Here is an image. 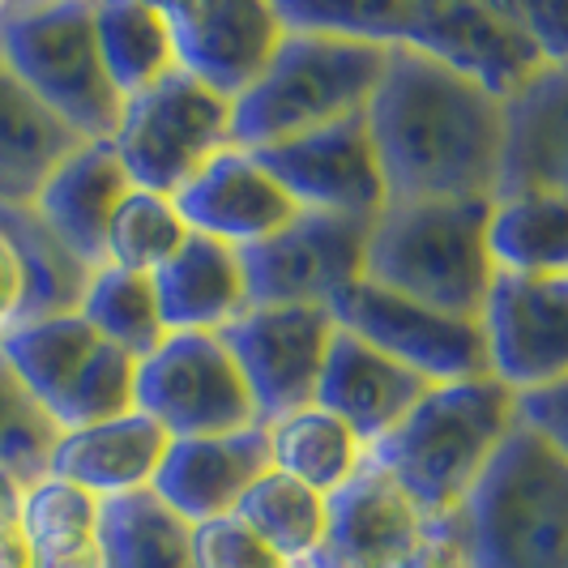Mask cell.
I'll return each mask as SVG.
<instances>
[{
    "label": "cell",
    "mask_w": 568,
    "mask_h": 568,
    "mask_svg": "<svg viewBox=\"0 0 568 568\" xmlns=\"http://www.w3.org/2000/svg\"><path fill=\"white\" fill-rule=\"evenodd\" d=\"M184 240H189V223L180 219L175 201L133 189L115 210L112 231H108V265L133 270V274H159L180 253Z\"/></svg>",
    "instance_id": "obj_35"
},
{
    "label": "cell",
    "mask_w": 568,
    "mask_h": 568,
    "mask_svg": "<svg viewBox=\"0 0 568 568\" xmlns=\"http://www.w3.org/2000/svg\"><path fill=\"white\" fill-rule=\"evenodd\" d=\"M22 491H27V487L18 484L9 470H0V521H18V513H22Z\"/></svg>",
    "instance_id": "obj_44"
},
{
    "label": "cell",
    "mask_w": 568,
    "mask_h": 568,
    "mask_svg": "<svg viewBox=\"0 0 568 568\" xmlns=\"http://www.w3.org/2000/svg\"><path fill=\"white\" fill-rule=\"evenodd\" d=\"M138 368H142L138 355H129L124 346L103 342L99 355L78 376V385L69 389V398L60 402V432H78V427H94L108 424V419H120V415H133L138 410Z\"/></svg>",
    "instance_id": "obj_36"
},
{
    "label": "cell",
    "mask_w": 568,
    "mask_h": 568,
    "mask_svg": "<svg viewBox=\"0 0 568 568\" xmlns=\"http://www.w3.org/2000/svg\"><path fill=\"white\" fill-rule=\"evenodd\" d=\"M171 201L189 231L231 244L240 253L283 235L304 210L274 180V171H265L256 163V154L240 145H231L214 163H205Z\"/></svg>",
    "instance_id": "obj_17"
},
{
    "label": "cell",
    "mask_w": 568,
    "mask_h": 568,
    "mask_svg": "<svg viewBox=\"0 0 568 568\" xmlns=\"http://www.w3.org/2000/svg\"><path fill=\"white\" fill-rule=\"evenodd\" d=\"M517 193L568 197V64H547L505 103V171L496 201Z\"/></svg>",
    "instance_id": "obj_21"
},
{
    "label": "cell",
    "mask_w": 568,
    "mask_h": 568,
    "mask_svg": "<svg viewBox=\"0 0 568 568\" xmlns=\"http://www.w3.org/2000/svg\"><path fill=\"white\" fill-rule=\"evenodd\" d=\"M235 513L295 568L313 565L329 530V500L283 470H270Z\"/></svg>",
    "instance_id": "obj_30"
},
{
    "label": "cell",
    "mask_w": 568,
    "mask_h": 568,
    "mask_svg": "<svg viewBox=\"0 0 568 568\" xmlns=\"http://www.w3.org/2000/svg\"><path fill=\"white\" fill-rule=\"evenodd\" d=\"M509 4L513 13L521 18V27L530 30L542 60L547 64H568V0H547V4L509 0Z\"/></svg>",
    "instance_id": "obj_39"
},
{
    "label": "cell",
    "mask_w": 568,
    "mask_h": 568,
    "mask_svg": "<svg viewBox=\"0 0 568 568\" xmlns=\"http://www.w3.org/2000/svg\"><path fill=\"white\" fill-rule=\"evenodd\" d=\"M248 154H256V163L265 171H274V180L304 210L376 219L389 205L385 171H381L368 133V115L342 120L334 129H321L295 142L248 150Z\"/></svg>",
    "instance_id": "obj_16"
},
{
    "label": "cell",
    "mask_w": 568,
    "mask_h": 568,
    "mask_svg": "<svg viewBox=\"0 0 568 568\" xmlns=\"http://www.w3.org/2000/svg\"><path fill=\"white\" fill-rule=\"evenodd\" d=\"M385 64L389 48L381 43L286 27L265 78L235 103V145L265 150L368 115Z\"/></svg>",
    "instance_id": "obj_4"
},
{
    "label": "cell",
    "mask_w": 568,
    "mask_h": 568,
    "mask_svg": "<svg viewBox=\"0 0 568 568\" xmlns=\"http://www.w3.org/2000/svg\"><path fill=\"white\" fill-rule=\"evenodd\" d=\"M334 334L338 321L329 308L304 304H253L219 334L253 389L261 427L316 406Z\"/></svg>",
    "instance_id": "obj_12"
},
{
    "label": "cell",
    "mask_w": 568,
    "mask_h": 568,
    "mask_svg": "<svg viewBox=\"0 0 568 568\" xmlns=\"http://www.w3.org/2000/svg\"><path fill=\"white\" fill-rule=\"evenodd\" d=\"M27 300H30V286H27L22 253L9 240V231L0 227V338L27 321Z\"/></svg>",
    "instance_id": "obj_41"
},
{
    "label": "cell",
    "mask_w": 568,
    "mask_h": 568,
    "mask_svg": "<svg viewBox=\"0 0 568 568\" xmlns=\"http://www.w3.org/2000/svg\"><path fill=\"white\" fill-rule=\"evenodd\" d=\"M0 57L30 94L57 112L82 142H112L124 120V94L99 52L94 4H4Z\"/></svg>",
    "instance_id": "obj_6"
},
{
    "label": "cell",
    "mask_w": 568,
    "mask_h": 568,
    "mask_svg": "<svg viewBox=\"0 0 568 568\" xmlns=\"http://www.w3.org/2000/svg\"><path fill=\"white\" fill-rule=\"evenodd\" d=\"M193 565L197 568H295V565H286L283 556L261 539L240 513H227V517H214V521L193 526Z\"/></svg>",
    "instance_id": "obj_38"
},
{
    "label": "cell",
    "mask_w": 568,
    "mask_h": 568,
    "mask_svg": "<svg viewBox=\"0 0 568 568\" xmlns=\"http://www.w3.org/2000/svg\"><path fill=\"white\" fill-rule=\"evenodd\" d=\"M517 424L521 398L496 376L432 385V394L372 445V462L432 513H462Z\"/></svg>",
    "instance_id": "obj_2"
},
{
    "label": "cell",
    "mask_w": 568,
    "mask_h": 568,
    "mask_svg": "<svg viewBox=\"0 0 568 568\" xmlns=\"http://www.w3.org/2000/svg\"><path fill=\"white\" fill-rule=\"evenodd\" d=\"M0 568H34V547L22 521H0Z\"/></svg>",
    "instance_id": "obj_43"
},
{
    "label": "cell",
    "mask_w": 568,
    "mask_h": 568,
    "mask_svg": "<svg viewBox=\"0 0 568 568\" xmlns=\"http://www.w3.org/2000/svg\"><path fill=\"white\" fill-rule=\"evenodd\" d=\"M308 568H470L462 513H432L368 457L329 500V530Z\"/></svg>",
    "instance_id": "obj_7"
},
{
    "label": "cell",
    "mask_w": 568,
    "mask_h": 568,
    "mask_svg": "<svg viewBox=\"0 0 568 568\" xmlns=\"http://www.w3.org/2000/svg\"><path fill=\"white\" fill-rule=\"evenodd\" d=\"M278 18L291 30H321V34L398 48L410 22V0H283Z\"/></svg>",
    "instance_id": "obj_37"
},
{
    "label": "cell",
    "mask_w": 568,
    "mask_h": 568,
    "mask_svg": "<svg viewBox=\"0 0 568 568\" xmlns=\"http://www.w3.org/2000/svg\"><path fill=\"white\" fill-rule=\"evenodd\" d=\"M18 521L27 530L34 556H52V551L103 539V500L60 475H48L22 491Z\"/></svg>",
    "instance_id": "obj_34"
},
{
    "label": "cell",
    "mask_w": 568,
    "mask_h": 568,
    "mask_svg": "<svg viewBox=\"0 0 568 568\" xmlns=\"http://www.w3.org/2000/svg\"><path fill=\"white\" fill-rule=\"evenodd\" d=\"M402 48H415L427 60L445 64L491 94L496 103L517 99L547 69L530 30L513 13V4L487 0H410V22Z\"/></svg>",
    "instance_id": "obj_10"
},
{
    "label": "cell",
    "mask_w": 568,
    "mask_h": 568,
    "mask_svg": "<svg viewBox=\"0 0 568 568\" xmlns=\"http://www.w3.org/2000/svg\"><path fill=\"white\" fill-rule=\"evenodd\" d=\"M368 133L389 201H496L505 103L415 48H389L368 103Z\"/></svg>",
    "instance_id": "obj_1"
},
{
    "label": "cell",
    "mask_w": 568,
    "mask_h": 568,
    "mask_svg": "<svg viewBox=\"0 0 568 568\" xmlns=\"http://www.w3.org/2000/svg\"><path fill=\"white\" fill-rule=\"evenodd\" d=\"M0 18H4V4H0Z\"/></svg>",
    "instance_id": "obj_45"
},
{
    "label": "cell",
    "mask_w": 568,
    "mask_h": 568,
    "mask_svg": "<svg viewBox=\"0 0 568 568\" xmlns=\"http://www.w3.org/2000/svg\"><path fill=\"white\" fill-rule=\"evenodd\" d=\"M138 410L171 432L231 436L261 427L253 389L219 334H168L138 368Z\"/></svg>",
    "instance_id": "obj_9"
},
{
    "label": "cell",
    "mask_w": 568,
    "mask_h": 568,
    "mask_svg": "<svg viewBox=\"0 0 568 568\" xmlns=\"http://www.w3.org/2000/svg\"><path fill=\"white\" fill-rule=\"evenodd\" d=\"M82 138L48 112L0 57V210H30Z\"/></svg>",
    "instance_id": "obj_24"
},
{
    "label": "cell",
    "mask_w": 568,
    "mask_h": 568,
    "mask_svg": "<svg viewBox=\"0 0 568 568\" xmlns=\"http://www.w3.org/2000/svg\"><path fill=\"white\" fill-rule=\"evenodd\" d=\"M168 334H223L253 308L240 248L189 231L180 253L154 274Z\"/></svg>",
    "instance_id": "obj_23"
},
{
    "label": "cell",
    "mask_w": 568,
    "mask_h": 568,
    "mask_svg": "<svg viewBox=\"0 0 568 568\" xmlns=\"http://www.w3.org/2000/svg\"><path fill=\"white\" fill-rule=\"evenodd\" d=\"M112 145L133 189L175 197L205 163L235 145V103L175 69L124 103Z\"/></svg>",
    "instance_id": "obj_8"
},
{
    "label": "cell",
    "mask_w": 568,
    "mask_h": 568,
    "mask_svg": "<svg viewBox=\"0 0 568 568\" xmlns=\"http://www.w3.org/2000/svg\"><path fill=\"white\" fill-rule=\"evenodd\" d=\"M163 9L180 69L231 103H240L265 78L286 39L278 4L261 0H184Z\"/></svg>",
    "instance_id": "obj_15"
},
{
    "label": "cell",
    "mask_w": 568,
    "mask_h": 568,
    "mask_svg": "<svg viewBox=\"0 0 568 568\" xmlns=\"http://www.w3.org/2000/svg\"><path fill=\"white\" fill-rule=\"evenodd\" d=\"M34 568H108V547L99 539L69 551H52V556H34Z\"/></svg>",
    "instance_id": "obj_42"
},
{
    "label": "cell",
    "mask_w": 568,
    "mask_h": 568,
    "mask_svg": "<svg viewBox=\"0 0 568 568\" xmlns=\"http://www.w3.org/2000/svg\"><path fill=\"white\" fill-rule=\"evenodd\" d=\"M99 346L103 338L94 334V325L82 313H64L22 321L18 329H9L0 338V355L57 419L60 402L69 398V389L78 385L85 364L99 355Z\"/></svg>",
    "instance_id": "obj_25"
},
{
    "label": "cell",
    "mask_w": 568,
    "mask_h": 568,
    "mask_svg": "<svg viewBox=\"0 0 568 568\" xmlns=\"http://www.w3.org/2000/svg\"><path fill=\"white\" fill-rule=\"evenodd\" d=\"M265 432H270L274 470H283V475L300 479L304 487L321 491L325 500H334L372 457L368 445L342 424L338 415H329L321 406L286 415V419L270 424Z\"/></svg>",
    "instance_id": "obj_27"
},
{
    "label": "cell",
    "mask_w": 568,
    "mask_h": 568,
    "mask_svg": "<svg viewBox=\"0 0 568 568\" xmlns=\"http://www.w3.org/2000/svg\"><path fill=\"white\" fill-rule=\"evenodd\" d=\"M496 201H389L372 219L364 278L436 313L479 321L496 283L487 223Z\"/></svg>",
    "instance_id": "obj_3"
},
{
    "label": "cell",
    "mask_w": 568,
    "mask_h": 568,
    "mask_svg": "<svg viewBox=\"0 0 568 568\" xmlns=\"http://www.w3.org/2000/svg\"><path fill=\"white\" fill-rule=\"evenodd\" d=\"M60 424L48 406L22 385V376L0 355V470H9L22 487L52 475L60 449Z\"/></svg>",
    "instance_id": "obj_33"
},
{
    "label": "cell",
    "mask_w": 568,
    "mask_h": 568,
    "mask_svg": "<svg viewBox=\"0 0 568 568\" xmlns=\"http://www.w3.org/2000/svg\"><path fill=\"white\" fill-rule=\"evenodd\" d=\"M491 376L513 394H535L568 376V274H496L479 316Z\"/></svg>",
    "instance_id": "obj_14"
},
{
    "label": "cell",
    "mask_w": 568,
    "mask_h": 568,
    "mask_svg": "<svg viewBox=\"0 0 568 568\" xmlns=\"http://www.w3.org/2000/svg\"><path fill=\"white\" fill-rule=\"evenodd\" d=\"M82 316L94 325L99 338L124 346L138 359L159 351V342L168 338L154 274H133V270H120V265L94 270V278L85 286Z\"/></svg>",
    "instance_id": "obj_32"
},
{
    "label": "cell",
    "mask_w": 568,
    "mask_h": 568,
    "mask_svg": "<svg viewBox=\"0 0 568 568\" xmlns=\"http://www.w3.org/2000/svg\"><path fill=\"white\" fill-rule=\"evenodd\" d=\"M94 30H99V52L112 73L115 90L129 99L145 94L168 73L180 69L175 60V39L163 4L145 0H108L94 4Z\"/></svg>",
    "instance_id": "obj_28"
},
{
    "label": "cell",
    "mask_w": 568,
    "mask_h": 568,
    "mask_svg": "<svg viewBox=\"0 0 568 568\" xmlns=\"http://www.w3.org/2000/svg\"><path fill=\"white\" fill-rule=\"evenodd\" d=\"M487 253L496 274L556 278L568 274V197L517 193L491 205Z\"/></svg>",
    "instance_id": "obj_26"
},
{
    "label": "cell",
    "mask_w": 568,
    "mask_h": 568,
    "mask_svg": "<svg viewBox=\"0 0 568 568\" xmlns=\"http://www.w3.org/2000/svg\"><path fill=\"white\" fill-rule=\"evenodd\" d=\"M368 240L372 219L300 210V219L283 235L240 253L248 274V300L329 308L338 291L364 278Z\"/></svg>",
    "instance_id": "obj_13"
},
{
    "label": "cell",
    "mask_w": 568,
    "mask_h": 568,
    "mask_svg": "<svg viewBox=\"0 0 568 568\" xmlns=\"http://www.w3.org/2000/svg\"><path fill=\"white\" fill-rule=\"evenodd\" d=\"M103 547L108 568H197L193 526L154 491L103 500Z\"/></svg>",
    "instance_id": "obj_29"
},
{
    "label": "cell",
    "mask_w": 568,
    "mask_h": 568,
    "mask_svg": "<svg viewBox=\"0 0 568 568\" xmlns=\"http://www.w3.org/2000/svg\"><path fill=\"white\" fill-rule=\"evenodd\" d=\"M432 394V381L376 351L372 342L338 329L321 372L316 406L338 415L364 445H381L394 427Z\"/></svg>",
    "instance_id": "obj_19"
},
{
    "label": "cell",
    "mask_w": 568,
    "mask_h": 568,
    "mask_svg": "<svg viewBox=\"0 0 568 568\" xmlns=\"http://www.w3.org/2000/svg\"><path fill=\"white\" fill-rule=\"evenodd\" d=\"M133 193V180L112 142H82L30 205L43 227L90 270L108 265V231L115 210Z\"/></svg>",
    "instance_id": "obj_20"
},
{
    "label": "cell",
    "mask_w": 568,
    "mask_h": 568,
    "mask_svg": "<svg viewBox=\"0 0 568 568\" xmlns=\"http://www.w3.org/2000/svg\"><path fill=\"white\" fill-rule=\"evenodd\" d=\"M168 449V427L154 424L142 410H133V415H120L108 424L64 432L52 475L85 487L99 500H120V496L150 491Z\"/></svg>",
    "instance_id": "obj_22"
},
{
    "label": "cell",
    "mask_w": 568,
    "mask_h": 568,
    "mask_svg": "<svg viewBox=\"0 0 568 568\" xmlns=\"http://www.w3.org/2000/svg\"><path fill=\"white\" fill-rule=\"evenodd\" d=\"M521 424L535 427L542 440H551L568 457V376L547 389L521 394Z\"/></svg>",
    "instance_id": "obj_40"
},
{
    "label": "cell",
    "mask_w": 568,
    "mask_h": 568,
    "mask_svg": "<svg viewBox=\"0 0 568 568\" xmlns=\"http://www.w3.org/2000/svg\"><path fill=\"white\" fill-rule=\"evenodd\" d=\"M0 227L9 231V240L18 244L22 265H27V321L82 313L85 286L94 278V270L69 253L57 235L43 227V219L34 210H0Z\"/></svg>",
    "instance_id": "obj_31"
},
{
    "label": "cell",
    "mask_w": 568,
    "mask_h": 568,
    "mask_svg": "<svg viewBox=\"0 0 568 568\" xmlns=\"http://www.w3.org/2000/svg\"><path fill=\"white\" fill-rule=\"evenodd\" d=\"M270 470H274V454H270L265 427L231 432V436H189V440H171L150 491L175 517L201 526L240 509L244 496Z\"/></svg>",
    "instance_id": "obj_18"
},
{
    "label": "cell",
    "mask_w": 568,
    "mask_h": 568,
    "mask_svg": "<svg viewBox=\"0 0 568 568\" xmlns=\"http://www.w3.org/2000/svg\"><path fill=\"white\" fill-rule=\"evenodd\" d=\"M470 568H568V457L517 424L462 505Z\"/></svg>",
    "instance_id": "obj_5"
},
{
    "label": "cell",
    "mask_w": 568,
    "mask_h": 568,
    "mask_svg": "<svg viewBox=\"0 0 568 568\" xmlns=\"http://www.w3.org/2000/svg\"><path fill=\"white\" fill-rule=\"evenodd\" d=\"M329 316L338 329L372 342L376 351L394 355L410 372L427 376L432 385H454V381H479L491 376L487 364V338L479 321L436 313L427 304H415L398 291L368 283H351L334 295Z\"/></svg>",
    "instance_id": "obj_11"
}]
</instances>
